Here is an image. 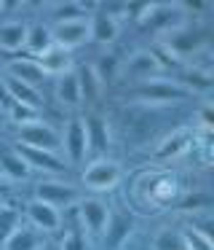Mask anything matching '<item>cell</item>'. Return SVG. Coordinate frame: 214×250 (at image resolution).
<instances>
[{
	"label": "cell",
	"instance_id": "obj_25",
	"mask_svg": "<svg viewBox=\"0 0 214 250\" xmlns=\"http://www.w3.org/2000/svg\"><path fill=\"white\" fill-rule=\"evenodd\" d=\"M166 46H169L177 57H185V54H190V51L201 49V46H203V35L201 33H193V30H179V33L171 35V41Z\"/></svg>",
	"mask_w": 214,
	"mask_h": 250
},
{
	"label": "cell",
	"instance_id": "obj_29",
	"mask_svg": "<svg viewBox=\"0 0 214 250\" xmlns=\"http://www.w3.org/2000/svg\"><path fill=\"white\" fill-rule=\"evenodd\" d=\"M5 119L14 121L16 126H24V124H32V121H37V110L35 108H27V105H19V103H11L3 108Z\"/></svg>",
	"mask_w": 214,
	"mask_h": 250
},
{
	"label": "cell",
	"instance_id": "obj_30",
	"mask_svg": "<svg viewBox=\"0 0 214 250\" xmlns=\"http://www.w3.org/2000/svg\"><path fill=\"white\" fill-rule=\"evenodd\" d=\"M153 250H185V242H182V231H171V229H163L158 237L153 239Z\"/></svg>",
	"mask_w": 214,
	"mask_h": 250
},
{
	"label": "cell",
	"instance_id": "obj_31",
	"mask_svg": "<svg viewBox=\"0 0 214 250\" xmlns=\"http://www.w3.org/2000/svg\"><path fill=\"white\" fill-rule=\"evenodd\" d=\"M59 250H86V234L80 226H70L64 231L62 242H59Z\"/></svg>",
	"mask_w": 214,
	"mask_h": 250
},
{
	"label": "cell",
	"instance_id": "obj_37",
	"mask_svg": "<svg viewBox=\"0 0 214 250\" xmlns=\"http://www.w3.org/2000/svg\"><path fill=\"white\" fill-rule=\"evenodd\" d=\"M5 121V113H3V105H0V124Z\"/></svg>",
	"mask_w": 214,
	"mask_h": 250
},
{
	"label": "cell",
	"instance_id": "obj_8",
	"mask_svg": "<svg viewBox=\"0 0 214 250\" xmlns=\"http://www.w3.org/2000/svg\"><path fill=\"white\" fill-rule=\"evenodd\" d=\"M51 38L54 46L64 51H72L80 49L91 41V27H89V19H75V22H59L51 27Z\"/></svg>",
	"mask_w": 214,
	"mask_h": 250
},
{
	"label": "cell",
	"instance_id": "obj_10",
	"mask_svg": "<svg viewBox=\"0 0 214 250\" xmlns=\"http://www.w3.org/2000/svg\"><path fill=\"white\" fill-rule=\"evenodd\" d=\"M24 215H27V223L40 234H56L59 229H62V221H64L62 212H59L56 207L43 205V202H37V199L27 202Z\"/></svg>",
	"mask_w": 214,
	"mask_h": 250
},
{
	"label": "cell",
	"instance_id": "obj_7",
	"mask_svg": "<svg viewBox=\"0 0 214 250\" xmlns=\"http://www.w3.org/2000/svg\"><path fill=\"white\" fill-rule=\"evenodd\" d=\"M16 137H19V146L37 148V151L59 153V148H62V137H59V132L54 129L51 124H43V121H32V124L16 126Z\"/></svg>",
	"mask_w": 214,
	"mask_h": 250
},
{
	"label": "cell",
	"instance_id": "obj_5",
	"mask_svg": "<svg viewBox=\"0 0 214 250\" xmlns=\"http://www.w3.org/2000/svg\"><path fill=\"white\" fill-rule=\"evenodd\" d=\"M78 226L83 229L86 237L91 239H105L107 223H110V205L102 202L99 196H83L78 202Z\"/></svg>",
	"mask_w": 214,
	"mask_h": 250
},
{
	"label": "cell",
	"instance_id": "obj_24",
	"mask_svg": "<svg viewBox=\"0 0 214 250\" xmlns=\"http://www.w3.org/2000/svg\"><path fill=\"white\" fill-rule=\"evenodd\" d=\"M48 17L54 24L59 22H75V19H89V6L78 3V0H67V3H51L48 6Z\"/></svg>",
	"mask_w": 214,
	"mask_h": 250
},
{
	"label": "cell",
	"instance_id": "obj_6",
	"mask_svg": "<svg viewBox=\"0 0 214 250\" xmlns=\"http://www.w3.org/2000/svg\"><path fill=\"white\" fill-rule=\"evenodd\" d=\"M123 178V167L115 162V159H94V162L89 164V167L83 169V175H80V183H83V188L94 191V194H105V191H112L118 183H121Z\"/></svg>",
	"mask_w": 214,
	"mask_h": 250
},
{
	"label": "cell",
	"instance_id": "obj_26",
	"mask_svg": "<svg viewBox=\"0 0 214 250\" xmlns=\"http://www.w3.org/2000/svg\"><path fill=\"white\" fill-rule=\"evenodd\" d=\"M128 231H131V218L118 215V212H110V223H107V231H105V242L110 239V242H115V245L123 248Z\"/></svg>",
	"mask_w": 214,
	"mask_h": 250
},
{
	"label": "cell",
	"instance_id": "obj_35",
	"mask_svg": "<svg viewBox=\"0 0 214 250\" xmlns=\"http://www.w3.org/2000/svg\"><path fill=\"white\" fill-rule=\"evenodd\" d=\"M40 250H59V242H46Z\"/></svg>",
	"mask_w": 214,
	"mask_h": 250
},
{
	"label": "cell",
	"instance_id": "obj_21",
	"mask_svg": "<svg viewBox=\"0 0 214 250\" xmlns=\"http://www.w3.org/2000/svg\"><path fill=\"white\" fill-rule=\"evenodd\" d=\"M37 65L43 67V73L46 76H64V73L72 70V54L64 49H59V46H51V49L46 51V54L37 57Z\"/></svg>",
	"mask_w": 214,
	"mask_h": 250
},
{
	"label": "cell",
	"instance_id": "obj_2",
	"mask_svg": "<svg viewBox=\"0 0 214 250\" xmlns=\"http://www.w3.org/2000/svg\"><path fill=\"white\" fill-rule=\"evenodd\" d=\"M139 24L155 30V33H179L187 24V14L179 3H142L137 14Z\"/></svg>",
	"mask_w": 214,
	"mask_h": 250
},
{
	"label": "cell",
	"instance_id": "obj_20",
	"mask_svg": "<svg viewBox=\"0 0 214 250\" xmlns=\"http://www.w3.org/2000/svg\"><path fill=\"white\" fill-rule=\"evenodd\" d=\"M27 41V22L21 19H5L0 22V51H21Z\"/></svg>",
	"mask_w": 214,
	"mask_h": 250
},
{
	"label": "cell",
	"instance_id": "obj_38",
	"mask_svg": "<svg viewBox=\"0 0 214 250\" xmlns=\"http://www.w3.org/2000/svg\"><path fill=\"white\" fill-rule=\"evenodd\" d=\"M121 250H134V248H128V245H123V248Z\"/></svg>",
	"mask_w": 214,
	"mask_h": 250
},
{
	"label": "cell",
	"instance_id": "obj_23",
	"mask_svg": "<svg viewBox=\"0 0 214 250\" xmlns=\"http://www.w3.org/2000/svg\"><path fill=\"white\" fill-rule=\"evenodd\" d=\"M32 169L24 164V159L16 153V148H5V151H0V175H3L5 180H27L30 178Z\"/></svg>",
	"mask_w": 214,
	"mask_h": 250
},
{
	"label": "cell",
	"instance_id": "obj_22",
	"mask_svg": "<svg viewBox=\"0 0 214 250\" xmlns=\"http://www.w3.org/2000/svg\"><path fill=\"white\" fill-rule=\"evenodd\" d=\"M54 46V38H51V27L48 24H27V41H24V49L30 51L32 60H37L40 54H46L48 49Z\"/></svg>",
	"mask_w": 214,
	"mask_h": 250
},
{
	"label": "cell",
	"instance_id": "obj_3",
	"mask_svg": "<svg viewBox=\"0 0 214 250\" xmlns=\"http://www.w3.org/2000/svg\"><path fill=\"white\" fill-rule=\"evenodd\" d=\"M134 97H137L139 105H169V103H182V100L193 97L179 81H171V78L155 76L150 81H142L137 89H134Z\"/></svg>",
	"mask_w": 214,
	"mask_h": 250
},
{
	"label": "cell",
	"instance_id": "obj_13",
	"mask_svg": "<svg viewBox=\"0 0 214 250\" xmlns=\"http://www.w3.org/2000/svg\"><path fill=\"white\" fill-rule=\"evenodd\" d=\"M83 129H86V146H89V153H94L96 159L110 148L112 143V132H110V121L105 116H86L83 119Z\"/></svg>",
	"mask_w": 214,
	"mask_h": 250
},
{
	"label": "cell",
	"instance_id": "obj_27",
	"mask_svg": "<svg viewBox=\"0 0 214 250\" xmlns=\"http://www.w3.org/2000/svg\"><path fill=\"white\" fill-rule=\"evenodd\" d=\"M179 83H182V86H185L190 94H206L209 89H212L214 78H212V73H209V70H196V67H193L187 76H182Z\"/></svg>",
	"mask_w": 214,
	"mask_h": 250
},
{
	"label": "cell",
	"instance_id": "obj_32",
	"mask_svg": "<svg viewBox=\"0 0 214 250\" xmlns=\"http://www.w3.org/2000/svg\"><path fill=\"white\" fill-rule=\"evenodd\" d=\"M182 242H185V250H214L212 239L198 234L196 229H182Z\"/></svg>",
	"mask_w": 214,
	"mask_h": 250
},
{
	"label": "cell",
	"instance_id": "obj_36",
	"mask_svg": "<svg viewBox=\"0 0 214 250\" xmlns=\"http://www.w3.org/2000/svg\"><path fill=\"white\" fill-rule=\"evenodd\" d=\"M0 100H5V89H3V73H0Z\"/></svg>",
	"mask_w": 214,
	"mask_h": 250
},
{
	"label": "cell",
	"instance_id": "obj_15",
	"mask_svg": "<svg viewBox=\"0 0 214 250\" xmlns=\"http://www.w3.org/2000/svg\"><path fill=\"white\" fill-rule=\"evenodd\" d=\"M16 153L24 159V164L30 169H43V172H64L67 162H62L59 153H48V151H37V148H27V146H16Z\"/></svg>",
	"mask_w": 214,
	"mask_h": 250
},
{
	"label": "cell",
	"instance_id": "obj_9",
	"mask_svg": "<svg viewBox=\"0 0 214 250\" xmlns=\"http://www.w3.org/2000/svg\"><path fill=\"white\" fill-rule=\"evenodd\" d=\"M163 70H166L163 60H160L153 49H139L123 62V73H126L128 78H139V81H150V78L160 76Z\"/></svg>",
	"mask_w": 214,
	"mask_h": 250
},
{
	"label": "cell",
	"instance_id": "obj_17",
	"mask_svg": "<svg viewBox=\"0 0 214 250\" xmlns=\"http://www.w3.org/2000/svg\"><path fill=\"white\" fill-rule=\"evenodd\" d=\"M3 89H5V100H11V103L27 105V108H35V110L43 108L40 89L27 86V83L16 81V78H11V76H3Z\"/></svg>",
	"mask_w": 214,
	"mask_h": 250
},
{
	"label": "cell",
	"instance_id": "obj_34",
	"mask_svg": "<svg viewBox=\"0 0 214 250\" xmlns=\"http://www.w3.org/2000/svg\"><path fill=\"white\" fill-rule=\"evenodd\" d=\"M11 188H14V183H11V180H5L3 175H0V205H3V202L11 196Z\"/></svg>",
	"mask_w": 214,
	"mask_h": 250
},
{
	"label": "cell",
	"instance_id": "obj_28",
	"mask_svg": "<svg viewBox=\"0 0 214 250\" xmlns=\"http://www.w3.org/2000/svg\"><path fill=\"white\" fill-rule=\"evenodd\" d=\"M19 223H21L19 207H14V205H8V202H3V205H0V245H3L5 239L11 237V231H14Z\"/></svg>",
	"mask_w": 214,
	"mask_h": 250
},
{
	"label": "cell",
	"instance_id": "obj_4",
	"mask_svg": "<svg viewBox=\"0 0 214 250\" xmlns=\"http://www.w3.org/2000/svg\"><path fill=\"white\" fill-rule=\"evenodd\" d=\"M32 199L43 202V205H51V207H56V210L62 212V210H67V207L78 205V202L83 199V194H80L78 186L67 183V180L48 178V180L35 183V188H32Z\"/></svg>",
	"mask_w": 214,
	"mask_h": 250
},
{
	"label": "cell",
	"instance_id": "obj_18",
	"mask_svg": "<svg viewBox=\"0 0 214 250\" xmlns=\"http://www.w3.org/2000/svg\"><path fill=\"white\" fill-rule=\"evenodd\" d=\"M43 245H46V239H43L40 231H35L30 223H19L0 248L3 250H40Z\"/></svg>",
	"mask_w": 214,
	"mask_h": 250
},
{
	"label": "cell",
	"instance_id": "obj_12",
	"mask_svg": "<svg viewBox=\"0 0 214 250\" xmlns=\"http://www.w3.org/2000/svg\"><path fill=\"white\" fill-rule=\"evenodd\" d=\"M193 143V135L187 126H177V129H171L169 135H163L158 140V146L153 148V159L155 162H171V159H179L182 153L190 148Z\"/></svg>",
	"mask_w": 214,
	"mask_h": 250
},
{
	"label": "cell",
	"instance_id": "obj_16",
	"mask_svg": "<svg viewBox=\"0 0 214 250\" xmlns=\"http://www.w3.org/2000/svg\"><path fill=\"white\" fill-rule=\"evenodd\" d=\"M54 97L64 105V108H80L83 105V89H80V78L75 70L64 73L54 83Z\"/></svg>",
	"mask_w": 214,
	"mask_h": 250
},
{
	"label": "cell",
	"instance_id": "obj_1",
	"mask_svg": "<svg viewBox=\"0 0 214 250\" xmlns=\"http://www.w3.org/2000/svg\"><path fill=\"white\" fill-rule=\"evenodd\" d=\"M179 196V178L174 172H163V169H153V172L137 175L131 186V199L139 210L144 212H158L163 207L174 205Z\"/></svg>",
	"mask_w": 214,
	"mask_h": 250
},
{
	"label": "cell",
	"instance_id": "obj_33",
	"mask_svg": "<svg viewBox=\"0 0 214 250\" xmlns=\"http://www.w3.org/2000/svg\"><path fill=\"white\" fill-rule=\"evenodd\" d=\"M198 119H201V126H203L206 132L214 126V113H212V108H201V110H198Z\"/></svg>",
	"mask_w": 214,
	"mask_h": 250
},
{
	"label": "cell",
	"instance_id": "obj_19",
	"mask_svg": "<svg viewBox=\"0 0 214 250\" xmlns=\"http://www.w3.org/2000/svg\"><path fill=\"white\" fill-rule=\"evenodd\" d=\"M89 27H91V41L102 46H110L118 41V33H121V22H115L112 17L96 11L94 17H89Z\"/></svg>",
	"mask_w": 214,
	"mask_h": 250
},
{
	"label": "cell",
	"instance_id": "obj_14",
	"mask_svg": "<svg viewBox=\"0 0 214 250\" xmlns=\"http://www.w3.org/2000/svg\"><path fill=\"white\" fill-rule=\"evenodd\" d=\"M3 76H11L16 78V81L27 83V86H40V83H46V73H43V67L37 65V60H32V57H21V60H8L3 65Z\"/></svg>",
	"mask_w": 214,
	"mask_h": 250
},
{
	"label": "cell",
	"instance_id": "obj_11",
	"mask_svg": "<svg viewBox=\"0 0 214 250\" xmlns=\"http://www.w3.org/2000/svg\"><path fill=\"white\" fill-rule=\"evenodd\" d=\"M62 148L64 156H67V164H78L89 156V146H86V129H83V119H70L64 124L62 135Z\"/></svg>",
	"mask_w": 214,
	"mask_h": 250
}]
</instances>
